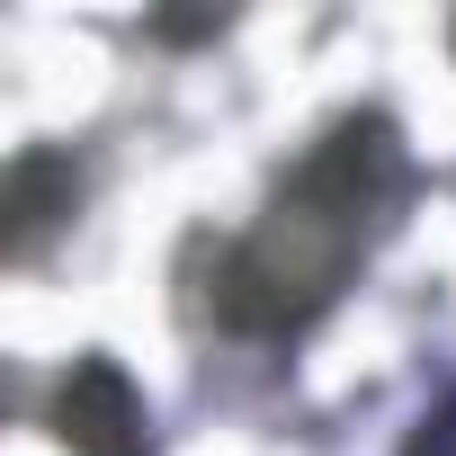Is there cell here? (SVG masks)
I'll return each instance as SVG.
<instances>
[{"label": "cell", "mask_w": 456, "mask_h": 456, "mask_svg": "<svg viewBox=\"0 0 456 456\" xmlns=\"http://www.w3.org/2000/svg\"><path fill=\"white\" fill-rule=\"evenodd\" d=\"M394 170H403L394 161V126L385 117H349L278 188V206L260 215V233L224 260V287H215L224 322L233 331H287V322L322 314L331 287L349 278V260L376 233V215L394 197Z\"/></svg>", "instance_id": "6da1fadb"}, {"label": "cell", "mask_w": 456, "mask_h": 456, "mask_svg": "<svg viewBox=\"0 0 456 456\" xmlns=\"http://www.w3.org/2000/svg\"><path fill=\"white\" fill-rule=\"evenodd\" d=\"M54 420H63V438H72L81 456H134V447H143V403H134V385H126L108 358H81V367L63 376Z\"/></svg>", "instance_id": "7a4b0ae2"}]
</instances>
